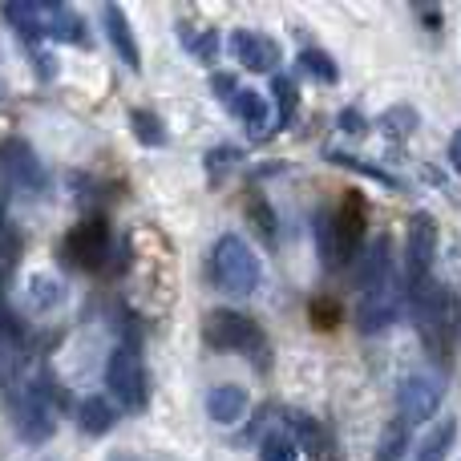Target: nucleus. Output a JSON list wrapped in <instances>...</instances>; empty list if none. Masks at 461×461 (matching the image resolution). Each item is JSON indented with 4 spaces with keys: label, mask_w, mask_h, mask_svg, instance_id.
Segmentation results:
<instances>
[{
    "label": "nucleus",
    "mask_w": 461,
    "mask_h": 461,
    "mask_svg": "<svg viewBox=\"0 0 461 461\" xmlns=\"http://www.w3.org/2000/svg\"><path fill=\"white\" fill-rule=\"evenodd\" d=\"M230 113H235L243 126H251V134H263L271 122L267 102H263V94H255V89H239V94L230 97Z\"/></svg>",
    "instance_id": "nucleus-16"
},
{
    "label": "nucleus",
    "mask_w": 461,
    "mask_h": 461,
    "mask_svg": "<svg viewBox=\"0 0 461 461\" xmlns=\"http://www.w3.org/2000/svg\"><path fill=\"white\" fill-rule=\"evenodd\" d=\"M251 207H255V215H259V219H255V223H259V230L271 239V215H267V207H263V199H251Z\"/></svg>",
    "instance_id": "nucleus-33"
},
{
    "label": "nucleus",
    "mask_w": 461,
    "mask_h": 461,
    "mask_svg": "<svg viewBox=\"0 0 461 461\" xmlns=\"http://www.w3.org/2000/svg\"><path fill=\"white\" fill-rule=\"evenodd\" d=\"M207 413H211V421H219V425H235L239 417L247 413V393L235 389V384H223V389H215L207 397Z\"/></svg>",
    "instance_id": "nucleus-15"
},
{
    "label": "nucleus",
    "mask_w": 461,
    "mask_h": 461,
    "mask_svg": "<svg viewBox=\"0 0 461 461\" xmlns=\"http://www.w3.org/2000/svg\"><path fill=\"white\" fill-rule=\"evenodd\" d=\"M45 37L81 45V41H86V29H81V21L65 5H45Z\"/></svg>",
    "instance_id": "nucleus-19"
},
{
    "label": "nucleus",
    "mask_w": 461,
    "mask_h": 461,
    "mask_svg": "<svg viewBox=\"0 0 461 461\" xmlns=\"http://www.w3.org/2000/svg\"><path fill=\"white\" fill-rule=\"evenodd\" d=\"M32 300H37L41 308L57 303L61 300V284H57V279H45V276H32Z\"/></svg>",
    "instance_id": "nucleus-30"
},
{
    "label": "nucleus",
    "mask_w": 461,
    "mask_h": 461,
    "mask_svg": "<svg viewBox=\"0 0 461 461\" xmlns=\"http://www.w3.org/2000/svg\"><path fill=\"white\" fill-rule=\"evenodd\" d=\"M401 300H405V292H401L393 279H389V284H381V287H368L365 300H360V308H357V328L365 336L384 332L389 324H397Z\"/></svg>",
    "instance_id": "nucleus-7"
},
{
    "label": "nucleus",
    "mask_w": 461,
    "mask_h": 461,
    "mask_svg": "<svg viewBox=\"0 0 461 461\" xmlns=\"http://www.w3.org/2000/svg\"><path fill=\"white\" fill-rule=\"evenodd\" d=\"M438 247H441V235H438V223L433 215H413L409 219V230H405V284H425L438 263Z\"/></svg>",
    "instance_id": "nucleus-5"
},
{
    "label": "nucleus",
    "mask_w": 461,
    "mask_h": 461,
    "mask_svg": "<svg viewBox=\"0 0 461 461\" xmlns=\"http://www.w3.org/2000/svg\"><path fill=\"white\" fill-rule=\"evenodd\" d=\"M211 89H215L219 97H227V102H230V97H235V77H230V73H219V77L211 81Z\"/></svg>",
    "instance_id": "nucleus-32"
},
{
    "label": "nucleus",
    "mask_w": 461,
    "mask_h": 461,
    "mask_svg": "<svg viewBox=\"0 0 461 461\" xmlns=\"http://www.w3.org/2000/svg\"><path fill=\"white\" fill-rule=\"evenodd\" d=\"M5 255H8V243H5V235H0V259H5Z\"/></svg>",
    "instance_id": "nucleus-36"
},
{
    "label": "nucleus",
    "mask_w": 461,
    "mask_h": 461,
    "mask_svg": "<svg viewBox=\"0 0 461 461\" xmlns=\"http://www.w3.org/2000/svg\"><path fill=\"white\" fill-rule=\"evenodd\" d=\"M405 300L413 312V324L421 340L429 344L433 357H449V344L457 332V303L441 284L425 279V284H405Z\"/></svg>",
    "instance_id": "nucleus-1"
},
{
    "label": "nucleus",
    "mask_w": 461,
    "mask_h": 461,
    "mask_svg": "<svg viewBox=\"0 0 461 461\" xmlns=\"http://www.w3.org/2000/svg\"><path fill=\"white\" fill-rule=\"evenodd\" d=\"M300 65H303V73H312V77L324 81V86H332V81L340 77L336 61L324 53V49H303V53H300Z\"/></svg>",
    "instance_id": "nucleus-24"
},
{
    "label": "nucleus",
    "mask_w": 461,
    "mask_h": 461,
    "mask_svg": "<svg viewBox=\"0 0 461 461\" xmlns=\"http://www.w3.org/2000/svg\"><path fill=\"white\" fill-rule=\"evenodd\" d=\"M113 421H118V413H113V405L110 401H102V397H86L81 401V409H77V425L86 433H110L113 429Z\"/></svg>",
    "instance_id": "nucleus-20"
},
{
    "label": "nucleus",
    "mask_w": 461,
    "mask_h": 461,
    "mask_svg": "<svg viewBox=\"0 0 461 461\" xmlns=\"http://www.w3.org/2000/svg\"><path fill=\"white\" fill-rule=\"evenodd\" d=\"M405 454H409V425L397 417V421L384 425L381 446H376V457L373 461H401Z\"/></svg>",
    "instance_id": "nucleus-21"
},
{
    "label": "nucleus",
    "mask_w": 461,
    "mask_h": 461,
    "mask_svg": "<svg viewBox=\"0 0 461 461\" xmlns=\"http://www.w3.org/2000/svg\"><path fill=\"white\" fill-rule=\"evenodd\" d=\"M207 271H211V284L219 292L235 295V300H247V295L259 287V255L243 243L239 235H223L215 247H211V259H207Z\"/></svg>",
    "instance_id": "nucleus-2"
},
{
    "label": "nucleus",
    "mask_w": 461,
    "mask_h": 461,
    "mask_svg": "<svg viewBox=\"0 0 461 461\" xmlns=\"http://www.w3.org/2000/svg\"><path fill=\"white\" fill-rule=\"evenodd\" d=\"M449 162H454V170L461 175V130L454 134V142H449Z\"/></svg>",
    "instance_id": "nucleus-34"
},
{
    "label": "nucleus",
    "mask_w": 461,
    "mask_h": 461,
    "mask_svg": "<svg viewBox=\"0 0 461 461\" xmlns=\"http://www.w3.org/2000/svg\"><path fill=\"white\" fill-rule=\"evenodd\" d=\"M191 49H194V57H199V61H215V53H219V37H215V32H203V37H194V41H191Z\"/></svg>",
    "instance_id": "nucleus-31"
},
{
    "label": "nucleus",
    "mask_w": 461,
    "mask_h": 461,
    "mask_svg": "<svg viewBox=\"0 0 461 461\" xmlns=\"http://www.w3.org/2000/svg\"><path fill=\"white\" fill-rule=\"evenodd\" d=\"M53 401L45 397V389H24L16 401V429L29 441H45L53 433Z\"/></svg>",
    "instance_id": "nucleus-9"
},
{
    "label": "nucleus",
    "mask_w": 461,
    "mask_h": 461,
    "mask_svg": "<svg viewBox=\"0 0 461 461\" xmlns=\"http://www.w3.org/2000/svg\"><path fill=\"white\" fill-rule=\"evenodd\" d=\"M312 230H316V251H320V263H324L328 271H336L340 263H348V259H352V255L344 251V239H340V227H336V215L320 211V215L312 219Z\"/></svg>",
    "instance_id": "nucleus-12"
},
{
    "label": "nucleus",
    "mask_w": 461,
    "mask_h": 461,
    "mask_svg": "<svg viewBox=\"0 0 461 461\" xmlns=\"http://www.w3.org/2000/svg\"><path fill=\"white\" fill-rule=\"evenodd\" d=\"M352 279H357L360 292L389 284L393 271H389V243H384V239H376L365 251H357V259H352Z\"/></svg>",
    "instance_id": "nucleus-10"
},
{
    "label": "nucleus",
    "mask_w": 461,
    "mask_h": 461,
    "mask_svg": "<svg viewBox=\"0 0 461 461\" xmlns=\"http://www.w3.org/2000/svg\"><path fill=\"white\" fill-rule=\"evenodd\" d=\"M69 251H73V259H77L81 267H97L102 255L110 251V235H105L102 223H81L69 235Z\"/></svg>",
    "instance_id": "nucleus-13"
},
{
    "label": "nucleus",
    "mask_w": 461,
    "mask_h": 461,
    "mask_svg": "<svg viewBox=\"0 0 461 461\" xmlns=\"http://www.w3.org/2000/svg\"><path fill=\"white\" fill-rule=\"evenodd\" d=\"M336 227H340L344 251H348L352 259H357V247H360V239H365V203H360V194H348V199H344Z\"/></svg>",
    "instance_id": "nucleus-17"
},
{
    "label": "nucleus",
    "mask_w": 461,
    "mask_h": 461,
    "mask_svg": "<svg viewBox=\"0 0 461 461\" xmlns=\"http://www.w3.org/2000/svg\"><path fill=\"white\" fill-rule=\"evenodd\" d=\"M287 438L295 441V449H308V454H320V449L328 446V438H324V429H320L316 421H312L308 413H300V409H287Z\"/></svg>",
    "instance_id": "nucleus-18"
},
{
    "label": "nucleus",
    "mask_w": 461,
    "mask_h": 461,
    "mask_svg": "<svg viewBox=\"0 0 461 461\" xmlns=\"http://www.w3.org/2000/svg\"><path fill=\"white\" fill-rule=\"evenodd\" d=\"M340 126H348L352 130V134H360V130H365V122H360V113H340Z\"/></svg>",
    "instance_id": "nucleus-35"
},
{
    "label": "nucleus",
    "mask_w": 461,
    "mask_h": 461,
    "mask_svg": "<svg viewBox=\"0 0 461 461\" xmlns=\"http://www.w3.org/2000/svg\"><path fill=\"white\" fill-rule=\"evenodd\" d=\"M203 340L219 352H243V357H255L259 365H267V336H263V328L230 308L207 312V320H203Z\"/></svg>",
    "instance_id": "nucleus-3"
},
{
    "label": "nucleus",
    "mask_w": 461,
    "mask_h": 461,
    "mask_svg": "<svg viewBox=\"0 0 461 461\" xmlns=\"http://www.w3.org/2000/svg\"><path fill=\"white\" fill-rule=\"evenodd\" d=\"M328 158H332V162H340V167H352V170H360V175L376 178V183L393 186V191H401V178H393L389 170H381V167H368V162H357V158H344V154H328Z\"/></svg>",
    "instance_id": "nucleus-29"
},
{
    "label": "nucleus",
    "mask_w": 461,
    "mask_h": 461,
    "mask_svg": "<svg viewBox=\"0 0 461 461\" xmlns=\"http://www.w3.org/2000/svg\"><path fill=\"white\" fill-rule=\"evenodd\" d=\"M105 389L110 397L118 401L122 409L130 413H142L146 401H150V381H146V368H142V357L134 348H113L110 360H105Z\"/></svg>",
    "instance_id": "nucleus-4"
},
{
    "label": "nucleus",
    "mask_w": 461,
    "mask_h": 461,
    "mask_svg": "<svg viewBox=\"0 0 461 461\" xmlns=\"http://www.w3.org/2000/svg\"><path fill=\"white\" fill-rule=\"evenodd\" d=\"M441 397H446V389H441L433 376H401L397 384V409H401V421L405 425H421L429 421L433 413L441 409Z\"/></svg>",
    "instance_id": "nucleus-6"
},
{
    "label": "nucleus",
    "mask_w": 461,
    "mask_h": 461,
    "mask_svg": "<svg viewBox=\"0 0 461 461\" xmlns=\"http://www.w3.org/2000/svg\"><path fill=\"white\" fill-rule=\"evenodd\" d=\"M5 16L24 32V37H45V5H5Z\"/></svg>",
    "instance_id": "nucleus-22"
},
{
    "label": "nucleus",
    "mask_w": 461,
    "mask_h": 461,
    "mask_svg": "<svg viewBox=\"0 0 461 461\" xmlns=\"http://www.w3.org/2000/svg\"><path fill=\"white\" fill-rule=\"evenodd\" d=\"M454 438H457V421H441L438 429L425 438V446L417 449V461H441L449 454V446H454Z\"/></svg>",
    "instance_id": "nucleus-23"
},
{
    "label": "nucleus",
    "mask_w": 461,
    "mask_h": 461,
    "mask_svg": "<svg viewBox=\"0 0 461 461\" xmlns=\"http://www.w3.org/2000/svg\"><path fill=\"white\" fill-rule=\"evenodd\" d=\"M0 175H5V183L16 186V191H41V183H45V170H41L37 154L24 142L0 146Z\"/></svg>",
    "instance_id": "nucleus-8"
},
{
    "label": "nucleus",
    "mask_w": 461,
    "mask_h": 461,
    "mask_svg": "<svg viewBox=\"0 0 461 461\" xmlns=\"http://www.w3.org/2000/svg\"><path fill=\"white\" fill-rule=\"evenodd\" d=\"M102 16H105V32H110V45L118 49V57L130 65V69H138V65H142V57H138V41H134V32H130L126 13H122L118 5H105Z\"/></svg>",
    "instance_id": "nucleus-14"
},
{
    "label": "nucleus",
    "mask_w": 461,
    "mask_h": 461,
    "mask_svg": "<svg viewBox=\"0 0 461 461\" xmlns=\"http://www.w3.org/2000/svg\"><path fill=\"white\" fill-rule=\"evenodd\" d=\"M381 130H384V134H393V138L413 134V130H417V113L405 110V105H397V110H389V113L381 118Z\"/></svg>",
    "instance_id": "nucleus-26"
},
{
    "label": "nucleus",
    "mask_w": 461,
    "mask_h": 461,
    "mask_svg": "<svg viewBox=\"0 0 461 461\" xmlns=\"http://www.w3.org/2000/svg\"><path fill=\"white\" fill-rule=\"evenodd\" d=\"M230 53H235V61L239 65H247V69H255V73H267L271 65H276V45H271L267 37H259V32H247V29H239V32H230Z\"/></svg>",
    "instance_id": "nucleus-11"
},
{
    "label": "nucleus",
    "mask_w": 461,
    "mask_h": 461,
    "mask_svg": "<svg viewBox=\"0 0 461 461\" xmlns=\"http://www.w3.org/2000/svg\"><path fill=\"white\" fill-rule=\"evenodd\" d=\"M271 97H276V105H279V126H284L295 113V86L287 77H276L271 81Z\"/></svg>",
    "instance_id": "nucleus-28"
},
{
    "label": "nucleus",
    "mask_w": 461,
    "mask_h": 461,
    "mask_svg": "<svg viewBox=\"0 0 461 461\" xmlns=\"http://www.w3.org/2000/svg\"><path fill=\"white\" fill-rule=\"evenodd\" d=\"M259 461H300V449H295V441L287 433H271L259 446Z\"/></svg>",
    "instance_id": "nucleus-25"
},
{
    "label": "nucleus",
    "mask_w": 461,
    "mask_h": 461,
    "mask_svg": "<svg viewBox=\"0 0 461 461\" xmlns=\"http://www.w3.org/2000/svg\"><path fill=\"white\" fill-rule=\"evenodd\" d=\"M134 134L142 138V142H154V146L167 142V130H162V122L154 118V113H146V110L134 113Z\"/></svg>",
    "instance_id": "nucleus-27"
}]
</instances>
